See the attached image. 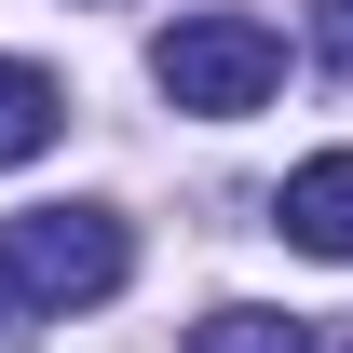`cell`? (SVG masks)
<instances>
[{"mask_svg": "<svg viewBox=\"0 0 353 353\" xmlns=\"http://www.w3.org/2000/svg\"><path fill=\"white\" fill-rule=\"evenodd\" d=\"M0 272L28 285V312H95V299H123L136 231L109 218V204H41V218L0 231Z\"/></svg>", "mask_w": 353, "mask_h": 353, "instance_id": "6da1fadb", "label": "cell"}, {"mask_svg": "<svg viewBox=\"0 0 353 353\" xmlns=\"http://www.w3.org/2000/svg\"><path fill=\"white\" fill-rule=\"evenodd\" d=\"M150 82H163L176 109L231 123V109H259V95L285 82V41H272L259 14H176L163 41H150Z\"/></svg>", "mask_w": 353, "mask_h": 353, "instance_id": "7a4b0ae2", "label": "cell"}, {"mask_svg": "<svg viewBox=\"0 0 353 353\" xmlns=\"http://www.w3.org/2000/svg\"><path fill=\"white\" fill-rule=\"evenodd\" d=\"M272 231L299 259H353V150H312L285 190H272Z\"/></svg>", "mask_w": 353, "mask_h": 353, "instance_id": "3957f363", "label": "cell"}, {"mask_svg": "<svg viewBox=\"0 0 353 353\" xmlns=\"http://www.w3.org/2000/svg\"><path fill=\"white\" fill-rule=\"evenodd\" d=\"M54 136H68V95H54V68L0 54V163H41Z\"/></svg>", "mask_w": 353, "mask_h": 353, "instance_id": "277c9868", "label": "cell"}, {"mask_svg": "<svg viewBox=\"0 0 353 353\" xmlns=\"http://www.w3.org/2000/svg\"><path fill=\"white\" fill-rule=\"evenodd\" d=\"M190 353H312V326H299V312L231 299V312H204V326H190Z\"/></svg>", "mask_w": 353, "mask_h": 353, "instance_id": "5b68a950", "label": "cell"}, {"mask_svg": "<svg viewBox=\"0 0 353 353\" xmlns=\"http://www.w3.org/2000/svg\"><path fill=\"white\" fill-rule=\"evenodd\" d=\"M312 54H326V68H353V0H326V14H312Z\"/></svg>", "mask_w": 353, "mask_h": 353, "instance_id": "8992f818", "label": "cell"}, {"mask_svg": "<svg viewBox=\"0 0 353 353\" xmlns=\"http://www.w3.org/2000/svg\"><path fill=\"white\" fill-rule=\"evenodd\" d=\"M28 326H41V312H28V285H14V272H0V353L28 340Z\"/></svg>", "mask_w": 353, "mask_h": 353, "instance_id": "52a82bcc", "label": "cell"}]
</instances>
